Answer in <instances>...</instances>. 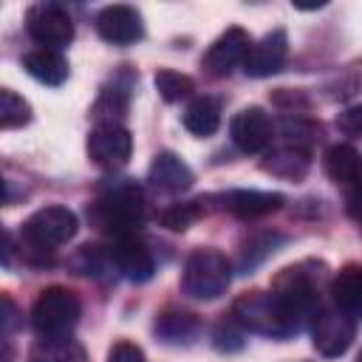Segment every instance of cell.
<instances>
[{
    "label": "cell",
    "mask_w": 362,
    "mask_h": 362,
    "mask_svg": "<svg viewBox=\"0 0 362 362\" xmlns=\"http://www.w3.org/2000/svg\"><path fill=\"white\" fill-rule=\"evenodd\" d=\"M107 362H147L144 351L136 345V342H127V339H119L110 354H107Z\"/></svg>",
    "instance_id": "31"
},
{
    "label": "cell",
    "mask_w": 362,
    "mask_h": 362,
    "mask_svg": "<svg viewBox=\"0 0 362 362\" xmlns=\"http://www.w3.org/2000/svg\"><path fill=\"white\" fill-rule=\"evenodd\" d=\"M31 119V105L11 88H0V130L23 127Z\"/></svg>",
    "instance_id": "26"
},
{
    "label": "cell",
    "mask_w": 362,
    "mask_h": 362,
    "mask_svg": "<svg viewBox=\"0 0 362 362\" xmlns=\"http://www.w3.org/2000/svg\"><path fill=\"white\" fill-rule=\"evenodd\" d=\"M3 198H6V184H3V178H0V204H3Z\"/></svg>",
    "instance_id": "35"
},
{
    "label": "cell",
    "mask_w": 362,
    "mask_h": 362,
    "mask_svg": "<svg viewBox=\"0 0 362 362\" xmlns=\"http://www.w3.org/2000/svg\"><path fill=\"white\" fill-rule=\"evenodd\" d=\"M147 178H150V184L156 189H164V192H184L195 181L189 164L175 153H158L153 158V164H150Z\"/></svg>",
    "instance_id": "16"
},
{
    "label": "cell",
    "mask_w": 362,
    "mask_h": 362,
    "mask_svg": "<svg viewBox=\"0 0 362 362\" xmlns=\"http://www.w3.org/2000/svg\"><path fill=\"white\" fill-rule=\"evenodd\" d=\"M229 317L252 334H263L272 339H286L300 331V322L280 305L272 291H249L240 294L229 311Z\"/></svg>",
    "instance_id": "3"
},
{
    "label": "cell",
    "mask_w": 362,
    "mask_h": 362,
    "mask_svg": "<svg viewBox=\"0 0 362 362\" xmlns=\"http://www.w3.org/2000/svg\"><path fill=\"white\" fill-rule=\"evenodd\" d=\"M325 173L331 181L342 184V187H354L359 181V153L351 144H334L325 150Z\"/></svg>",
    "instance_id": "23"
},
{
    "label": "cell",
    "mask_w": 362,
    "mask_h": 362,
    "mask_svg": "<svg viewBox=\"0 0 362 362\" xmlns=\"http://www.w3.org/2000/svg\"><path fill=\"white\" fill-rule=\"evenodd\" d=\"M28 362H88V351L71 334L68 337H48L31 348Z\"/></svg>",
    "instance_id": "20"
},
{
    "label": "cell",
    "mask_w": 362,
    "mask_h": 362,
    "mask_svg": "<svg viewBox=\"0 0 362 362\" xmlns=\"http://www.w3.org/2000/svg\"><path fill=\"white\" fill-rule=\"evenodd\" d=\"M221 124V105L215 96H195L187 110H184V127L198 136V139H206L218 130Z\"/></svg>",
    "instance_id": "22"
},
{
    "label": "cell",
    "mask_w": 362,
    "mask_h": 362,
    "mask_svg": "<svg viewBox=\"0 0 362 362\" xmlns=\"http://www.w3.org/2000/svg\"><path fill=\"white\" fill-rule=\"evenodd\" d=\"M20 328H23V308L6 291H0V337H8Z\"/></svg>",
    "instance_id": "30"
},
{
    "label": "cell",
    "mask_w": 362,
    "mask_h": 362,
    "mask_svg": "<svg viewBox=\"0 0 362 362\" xmlns=\"http://www.w3.org/2000/svg\"><path fill=\"white\" fill-rule=\"evenodd\" d=\"M90 218L96 221V226L116 232V238L119 235H133V229L141 226V221H144V192H141V187L130 178L113 181L93 201Z\"/></svg>",
    "instance_id": "2"
},
{
    "label": "cell",
    "mask_w": 362,
    "mask_h": 362,
    "mask_svg": "<svg viewBox=\"0 0 362 362\" xmlns=\"http://www.w3.org/2000/svg\"><path fill=\"white\" fill-rule=\"evenodd\" d=\"M311 167V153L305 147H294V144H283L277 150H272L263 161V170L286 178V181H300Z\"/></svg>",
    "instance_id": "19"
},
{
    "label": "cell",
    "mask_w": 362,
    "mask_h": 362,
    "mask_svg": "<svg viewBox=\"0 0 362 362\" xmlns=\"http://www.w3.org/2000/svg\"><path fill=\"white\" fill-rule=\"evenodd\" d=\"M156 334L164 339V342H173V345H178V342H189L195 334H198V328H201V322H198V317L192 314V311H184V308H167V311H161L158 317H156Z\"/></svg>",
    "instance_id": "21"
},
{
    "label": "cell",
    "mask_w": 362,
    "mask_h": 362,
    "mask_svg": "<svg viewBox=\"0 0 362 362\" xmlns=\"http://www.w3.org/2000/svg\"><path fill=\"white\" fill-rule=\"evenodd\" d=\"M116 272L130 283H147L156 274V260L147 243H141L136 235H119L107 252Z\"/></svg>",
    "instance_id": "13"
},
{
    "label": "cell",
    "mask_w": 362,
    "mask_h": 362,
    "mask_svg": "<svg viewBox=\"0 0 362 362\" xmlns=\"http://www.w3.org/2000/svg\"><path fill=\"white\" fill-rule=\"evenodd\" d=\"M229 136L240 153H263L274 139V122L263 107L249 105L232 116Z\"/></svg>",
    "instance_id": "11"
},
{
    "label": "cell",
    "mask_w": 362,
    "mask_h": 362,
    "mask_svg": "<svg viewBox=\"0 0 362 362\" xmlns=\"http://www.w3.org/2000/svg\"><path fill=\"white\" fill-rule=\"evenodd\" d=\"M280 136L288 141V144H294V147H305L308 150V144L314 141V139H320V124H314V122H308V119H300V116H283L280 119Z\"/></svg>",
    "instance_id": "27"
},
{
    "label": "cell",
    "mask_w": 362,
    "mask_h": 362,
    "mask_svg": "<svg viewBox=\"0 0 362 362\" xmlns=\"http://www.w3.org/2000/svg\"><path fill=\"white\" fill-rule=\"evenodd\" d=\"M331 297H334V308H339L342 314H348L351 320L359 317L362 311V269L356 263H348L331 283Z\"/></svg>",
    "instance_id": "18"
},
{
    "label": "cell",
    "mask_w": 362,
    "mask_h": 362,
    "mask_svg": "<svg viewBox=\"0 0 362 362\" xmlns=\"http://www.w3.org/2000/svg\"><path fill=\"white\" fill-rule=\"evenodd\" d=\"M243 339H246V331L232 320V317H223L218 325H215V331H212V345L218 348V351H240L243 348Z\"/></svg>",
    "instance_id": "29"
},
{
    "label": "cell",
    "mask_w": 362,
    "mask_h": 362,
    "mask_svg": "<svg viewBox=\"0 0 362 362\" xmlns=\"http://www.w3.org/2000/svg\"><path fill=\"white\" fill-rule=\"evenodd\" d=\"M320 280H322V272H314V263H300V266L283 269L272 283V294L300 322V328L308 320H314V314L322 308L320 305Z\"/></svg>",
    "instance_id": "4"
},
{
    "label": "cell",
    "mask_w": 362,
    "mask_h": 362,
    "mask_svg": "<svg viewBox=\"0 0 362 362\" xmlns=\"http://www.w3.org/2000/svg\"><path fill=\"white\" fill-rule=\"evenodd\" d=\"M288 57V37L283 28H272L269 34H263L257 42L249 45V54L243 59V71L246 76H255V79H263V76H272L283 68Z\"/></svg>",
    "instance_id": "14"
},
{
    "label": "cell",
    "mask_w": 362,
    "mask_h": 362,
    "mask_svg": "<svg viewBox=\"0 0 362 362\" xmlns=\"http://www.w3.org/2000/svg\"><path fill=\"white\" fill-rule=\"evenodd\" d=\"M232 283V263L226 260L223 252L204 246L195 249L181 272V288L184 294L195 297V300H215L221 294H226Z\"/></svg>",
    "instance_id": "5"
},
{
    "label": "cell",
    "mask_w": 362,
    "mask_h": 362,
    "mask_svg": "<svg viewBox=\"0 0 362 362\" xmlns=\"http://www.w3.org/2000/svg\"><path fill=\"white\" fill-rule=\"evenodd\" d=\"M25 28L42 48L59 51L74 40V20L59 3H34L25 14Z\"/></svg>",
    "instance_id": "7"
},
{
    "label": "cell",
    "mask_w": 362,
    "mask_h": 362,
    "mask_svg": "<svg viewBox=\"0 0 362 362\" xmlns=\"http://www.w3.org/2000/svg\"><path fill=\"white\" fill-rule=\"evenodd\" d=\"M286 238L277 235V232H255L243 246H240V255H238V269L240 272H249L255 269L257 263H263Z\"/></svg>",
    "instance_id": "24"
},
{
    "label": "cell",
    "mask_w": 362,
    "mask_h": 362,
    "mask_svg": "<svg viewBox=\"0 0 362 362\" xmlns=\"http://www.w3.org/2000/svg\"><path fill=\"white\" fill-rule=\"evenodd\" d=\"M82 317V303L79 297L65 288V286H48L40 291L34 308H31V325L34 331L48 339V337H68Z\"/></svg>",
    "instance_id": "6"
},
{
    "label": "cell",
    "mask_w": 362,
    "mask_h": 362,
    "mask_svg": "<svg viewBox=\"0 0 362 362\" xmlns=\"http://www.w3.org/2000/svg\"><path fill=\"white\" fill-rule=\"evenodd\" d=\"M79 229L76 215L62 204H48L25 218L20 226V252L28 263L45 266L51 263L54 252L65 246Z\"/></svg>",
    "instance_id": "1"
},
{
    "label": "cell",
    "mask_w": 362,
    "mask_h": 362,
    "mask_svg": "<svg viewBox=\"0 0 362 362\" xmlns=\"http://www.w3.org/2000/svg\"><path fill=\"white\" fill-rule=\"evenodd\" d=\"M249 45H252L249 31L240 28V25H232L206 48V54L201 57V68L215 79L229 76L238 65H243V59L249 54Z\"/></svg>",
    "instance_id": "10"
},
{
    "label": "cell",
    "mask_w": 362,
    "mask_h": 362,
    "mask_svg": "<svg viewBox=\"0 0 362 362\" xmlns=\"http://www.w3.org/2000/svg\"><path fill=\"white\" fill-rule=\"evenodd\" d=\"M359 122H362V107H351V110H345V113L339 116L337 124H339V130H345L348 136H356L359 127H362Z\"/></svg>",
    "instance_id": "32"
},
{
    "label": "cell",
    "mask_w": 362,
    "mask_h": 362,
    "mask_svg": "<svg viewBox=\"0 0 362 362\" xmlns=\"http://www.w3.org/2000/svg\"><path fill=\"white\" fill-rule=\"evenodd\" d=\"M286 204L280 192H263V189H229L221 195V209L240 218V221H255L269 212H277Z\"/></svg>",
    "instance_id": "15"
},
{
    "label": "cell",
    "mask_w": 362,
    "mask_h": 362,
    "mask_svg": "<svg viewBox=\"0 0 362 362\" xmlns=\"http://www.w3.org/2000/svg\"><path fill=\"white\" fill-rule=\"evenodd\" d=\"M11 356H14L11 342H8L6 337H0V362H11Z\"/></svg>",
    "instance_id": "34"
},
{
    "label": "cell",
    "mask_w": 362,
    "mask_h": 362,
    "mask_svg": "<svg viewBox=\"0 0 362 362\" xmlns=\"http://www.w3.org/2000/svg\"><path fill=\"white\" fill-rule=\"evenodd\" d=\"M133 150V136L119 122H96L88 133V158L102 170H119L127 164Z\"/></svg>",
    "instance_id": "8"
},
{
    "label": "cell",
    "mask_w": 362,
    "mask_h": 362,
    "mask_svg": "<svg viewBox=\"0 0 362 362\" xmlns=\"http://www.w3.org/2000/svg\"><path fill=\"white\" fill-rule=\"evenodd\" d=\"M153 82H156V90H158V96H161L164 102H181V99H189L192 90H195L192 76H187V74H181V71H173V68H161V71H156Z\"/></svg>",
    "instance_id": "25"
},
{
    "label": "cell",
    "mask_w": 362,
    "mask_h": 362,
    "mask_svg": "<svg viewBox=\"0 0 362 362\" xmlns=\"http://www.w3.org/2000/svg\"><path fill=\"white\" fill-rule=\"evenodd\" d=\"M96 31L110 45H133L144 37V20L136 6L113 3L96 14Z\"/></svg>",
    "instance_id": "12"
},
{
    "label": "cell",
    "mask_w": 362,
    "mask_h": 362,
    "mask_svg": "<svg viewBox=\"0 0 362 362\" xmlns=\"http://www.w3.org/2000/svg\"><path fill=\"white\" fill-rule=\"evenodd\" d=\"M198 218H201V201L173 204V206H167V209L158 215L161 226H167V229H173V232H184V229H189Z\"/></svg>",
    "instance_id": "28"
},
{
    "label": "cell",
    "mask_w": 362,
    "mask_h": 362,
    "mask_svg": "<svg viewBox=\"0 0 362 362\" xmlns=\"http://www.w3.org/2000/svg\"><path fill=\"white\" fill-rule=\"evenodd\" d=\"M8 255H11V243H8V235L0 229V266L8 263Z\"/></svg>",
    "instance_id": "33"
},
{
    "label": "cell",
    "mask_w": 362,
    "mask_h": 362,
    "mask_svg": "<svg viewBox=\"0 0 362 362\" xmlns=\"http://www.w3.org/2000/svg\"><path fill=\"white\" fill-rule=\"evenodd\" d=\"M354 337H356V322L339 308H320L311 320V342L317 354L328 359L342 356L354 345Z\"/></svg>",
    "instance_id": "9"
},
{
    "label": "cell",
    "mask_w": 362,
    "mask_h": 362,
    "mask_svg": "<svg viewBox=\"0 0 362 362\" xmlns=\"http://www.w3.org/2000/svg\"><path fill=\"white\" fill-rule=\"evenodd\" d=\"M23 68H25L28 76H34L37 82L51 85V88L62 85V82L68 79V74H71L68 59H65L59 51H51V48L28 51V54L23 57Z\"/></svg>",
    "instance_id": "17"
}]
</instances>
